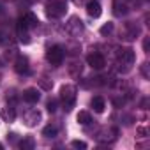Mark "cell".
Instances as JSON below:
<instances>
[{"label":"cell","mask_w":150,"mask_h":150,"mask_svg":"<svg viewBox=\"0 0 150 150\" xmlns=\"http://www.w3.org/2000/svg\"><path fill=\"white\" fill-rule=\"evenodd\" d=\"M74 101H76V87L72 85H64L60 88V103L64 106L65 111H71L74 106Z\"/></svg>","instance_id":"1"},{"label":"cell","mask_w":150,"mask_h":150,"mask_svg":"<svg viewBox=\"0 0 150 150\" xmlns=\"http://www.w3.org/2000/svg\"><path fill=\"white\" fill-rule=\"evenodd\" d=\"M65 11H67V4L64 2V0H53V2H50V4L46 6V14H48V18H51V20L62 18V16L65 14Z\"/></svg>","instance_id":"2"},{"label":"cell","mask_w":150,"mask_h":150,"mask_svg":"<svg viewBox=\"0 0 150 150\" xmlns=\"http://www.w3.org/2000/svg\"><path fill=\"white\" fill-rule=\"evenodd\" d=\"M139 34H141V27L138 23H134V21L124 23V27L120 30V37H124L125 41H134Z\"/></svg>","instance_id":"3"},{"label":"cell","mask_w":150,"mask_h":150,"mask_svg":"<svg viewBox=\"0 0 150 150\" xmlns=\"http://www.w3.org/2000/svg\"><path fill=\"white\" fill-rule=\"evenodd\" d=\"M117 58H118V64H120V65H125V69L129 71L131 65H132L134 60H136V53H134L132 48H122V50H118Z\"/></svg>","instance_id":"4"},{"label":"cell","mask_w":150,"mask_h":150,"mask_svg":"<svg viewBox=\"0 0 150 150\" xmlns=\"http://www.w3.org/2000/svg\"><path fill=\"white\" fill-rule=\"evenodd\" d=\"M64 57H65V53H64V48H60V46H51L46 51V60L55 67L64 62Z\"/></svg>","instance_id":"5"},{"label":"cell","mask_w":150,"mask_h":150,"mask_svg":"<svg viewBox=\"0 0 150 150\" xmlns=\"http://www.w3.org/2000/svg\"><path fill=\"white\" fill-rule=\"evenodd\" d=\"M117 136H118V129L117 127H106V129H103V131L97 132L96 139L101 145H108V143H113L117 139Z\"/></svg>","instance_id":"6"},{"label":"cell","mask_w":150,"mask_h":150,"mask_svg":"<svg viewBox=\"0 0 150 150\" xmlns=\"http://www.w3.org/2000/svg\"><path fill=\"white\" fill-rule=\"evenodd\" d=\"M37 25H39V20L34 13H25L18 21V28H25V30H32Z\"/></svg>","instance_id":"7"},{"label":"cell","mask_w":150,"mask_h":150,"mask_svg":"<svg viewBox=\"0 0 150 150\" xmlns=\"http://www.w3.org/2000/svg\"><path fill=\"white\" fill-rule=\"evenodd\" d=\"M65 32L72 37H78L81 32H83V21L80 18H71L69 23L65 25Z\"/></svg>","instance_id":"8"},{"label":"cell","mask_w":150,"mask_h":150,"mask_svg":"<svg viewBox=\"0 0 150 150\" xmlns=\"http://www.w3.org/2000/svg\"><path fill=\"white\" fill-rule=\"evenodd\" d=\"M129 11H131L129 0H113V14H115L117 18L125 16Z\"/></svg>","instance_id":"9"},{"label":"cell","mask_w":150,"mask_h":150,"mask_svg":"<svg viewBox=\"0 0 150 150\" xmlns=\"http://www.w3.org/2000/svg\"><path fill=\"white\" fill-rule=\"evenodd\" d=\"M14 71H16L18 74H28V72H30V64H28V58H27L25 55H16Z\"/></svg>","instance_id":"10"},{"label":"cell","mask_w":150,"mask_h":150,"mask_svg":"<svg viewBox=\"0 0 150 150\" xmlns=\"http://www.w3.org/2000/svg\"><path fill=\"white\" fill-rule=\"evenodd\" d=\"M87 62H88V65L92 67V69H103L104 65H106V58L101 55V53H97V51H94V53H90L88 57H87Z\"/></svg>","instance_id":"11"},{"label":"cell","mask_w":150,"mask_h":150,"mask_svg":"<svg viewBox=\"0 0 150 150\" xmlns=\"http://www.w3.org/2000/svg\"><path fill=\"white\" fill-rule=\"evenodd\" d=\"M41 118H42V115H41V111H39V110H28V111L23 115V122H25L28 127L37 125V124L41 122Z\"/></svg>","instance_id":"12"},{"label":"cell","mask_w":150,"mask_h":150,"mask_svg":"<svg viewBox=\"0 0 150 150\" xmlns=\"http://www.w3.org/2000/svg\"><path fill=\"white\" fill-rule=\"evenodd\" d=\"M41 99V92L37 90V88H27V90H23V101H27L28 104H35L37 101Z\"/></svg>","instance_id":"13"},{"label":"cell","mask_w":150,"mask_h":150,"mask_svg":"<svg viewBox=\"0 0 150 150\" xmlns=\"http://www.w3.org/2000/svg\"><path fill=\"white\" fill-rule=\"evenodd\" d=\"M87 13H88V16H92V18H99L101 13H103L101 4L97 2V0H88V2H87Z\"/></svg>","instance_id":"14"},{"label":"cell","mask_w":150,"mask_h":150,"mask_svg":"<svg viewBox=\"0 0 150 150\" xmlns=\"http://www.w3.org/2000/svg\"><path fill=\"white\" fill-rule=\"evenodd\" d=\"M2 118L6 122H14L16 120V108H14V104H9L7 103V106L2 110Z\"/></svg>","instance_id":"15"},{"label":"cell","mask_w":150,"mask_h":150,"mask_svg":"<svg viewBox=\"0 0 150 150\" xmlns=\"http://www.w3.org/2000/svg\"><path fill=\"white\" fill-rule=\"evenodd\" d=\"M90 106L94 108V111H97V113H103V111H104V108H106V103H104V99H103L101 96H96V97H92V101H90Z\"/></svg>","instance_id":"16"},{"label":"cell","mask_w":150,"mask_h":150,"mask_svg":"<svg viewBox=\"0 0 150 150\" xmlns=\"http://www.w3.org/2000/svg\"><path fill=\"white\" fill-rule=\"evenodd\" d=\"M18 146H20L21 150H34V146H35L34 136H25V138H21L20 143H18Z\"/></svg>","instance_id":"17"},{"label":"cell","mask_w":150,"mask_h":150,"mask_svg":"<svg viewBox=\"0 0 150 150\" xmlns=\"http://www.w3.org/2000/svg\"><path fill=\"white\" fill-rule=\"evenodd\" d=\"M78 122H80L81 125H85V127H88V125L94 124L92 115H90L88 111H80V113H78Z\"/></svg>","instance_id":"18"},{"label":"cell","mask_w":150,"mask_h":150,"mask_svg":"<svg viewBox=\"0 0 150 150\" xmlns=\"http://www.w3.org/2000/svg\"><path fill=\"white\" fill-rule=\"evenodd\" d=\"M81 62H71V65H69V72H71V76H80L81 74Z\"/></svg>","instance_id":"19"},{"label":"cell","mask_w":150,"mask_h":150,"mask_svg":"<svg viewBox=\"0 0 150 150\" xmlns=\"http://www.w3.org/2000/svg\"><path fill=\"white\" fill-rule=\"evenodd\" d=\"M42 134H44L46 138H55V136L58 134V127L53 125V124H50V125H46V127L42 129Z\"/></svg>","instance_id":"20"},{"label":"cell","mask_w":150,"mask_h":150,"mask_svg":"<svg viewBox=\"0 0 150 150\" xmlns=\"http://www.w3.org/2000/svg\"><path fill=\"white\" fill-rule=\"evenodd\" d=\"M139 71H141V76L145 80H150V64L148 62H143L141 67H139Z\"/></svg>","instance_id":"21"},{"label":"cell","mask_w":150,"mask_h":150,"mask_svg":"<svg viewBox=\"0 0 150 150\" xmlns=\"http://www.w3.org/2000/svg\"><path fill=\"white\" fill-rule=\"evenodd\" d=\"M99 32H101V35H110V34L113 32V23H111V21L104 23V25L101 27V30H99Z\"/></svg>","instance_id":"22"},{"label":"cell","mask_w":150,"mask_h":150,"mask_svg":"<svg viewBox=\"0 0 150 150\" xmlns=\"http://www.w3.org/2000/svg\"><path fill=\"white\" fill-rule=\"evenodd\" d=\"M46 108H48L50 113H55L57 108H58V101H57V99H50V101L46 103Z\"/></svg>","instance_id":"23"},{"label":"cell","mask_w":150,"mask_h":150,"mask_svg":"<svg viewBox=\"0 0 150 150\" xmlns=\"http://www.w3.org/2000/svg\"><path fill=\"white\" fill-rule=\"evenodd\" d=\"M71 146H74V148H81V150H85V148H87V143H85V141H81V139H74V141L71 143Z\"/></svg>","instance_id":"24"},{"label":"cell","mask_w":150,"mask_h":150,"mask_svg":"<svg viewBox=\"0 0 150 150\" xmlns=\"http://www.w3.org/2000/svg\"><path fill=\"white\" fill-rule=\"evenodd\" d=\"M143 50H145V53L150 51V37H145L143 39Z\"/></svg>","instance_id":"25"},{"label":"cell","mask_w":150,"mask_h":150,"mask_svg":"<svg viewBox=\"0 0 150 150\" xmlns=\"http://www.w3.org/2000/svg\"><path fill=\"white\" fill-rule=\"evenodd\" d=\"M41 85H42V88H46V90H50V88H51V83H48L46 80H41Z\"/></svg>","instance_id":"26"},{"label":"cell","mask_w":150,"mask_h":150,"mask_svg":"<svg viewBox=\"0 0 150 150\" xmlns=\"http://www.w3.org/2000/svg\"><path fill=\"white\" fill-rule=\"evenodd\" d=\"M16 136H18V134H14V132H11V134H7V139H9L11 143H16Z\"/></svg>","instance_id":"27"},{"label":"cell","mask_w":150,"mask_h":150,"mask_svg":"<svg viewBox=\"0 0 150 150\" xmlns=\"http://www.w3.org/2000/svg\"><path fill=\"white\" fill-rule=\"evenodd\" d=\"M4 42H6V35L0 32V44H4Z\"/></svg>","instance_id":"28"},{"label":"cell","mask_w":150,"mask_h":150,"mask_svg":"<svg viewBox=\"0 0 150 150\" xmlns=\"http://www.w3.org/2000/svg\"><path fill=\"white\" fill-rule=\"evenodd\" d=\"M2 148H4V145H2V143H0V150H2Z\"/></svg>","instance_id":"29"},{"label":"cell","mask_w":150,"mask_h":150,"mask_svg":"<svg viewBox=\"0 0 150 150\" xmlns=\"http://www.w3.org/2000/svg\"><path fill=\"white\" fill-rule=\"evenodd\" d=\"M0 13H2V7H0Z\"/></svg>","instance_id":"30"},{"label":"cell","mask_w":150,"mask_h":150,"mask_svg":"<svg viewBox=\"0 0 150 150\" xmlns=\"http://www.w3.org/2000/svg\"><path fill=\"white\" fill-rule=\"evenodd\" d=\"M0 65H2V62H0Z\"/></svg>","instance_id":"31"}]
</instances>
